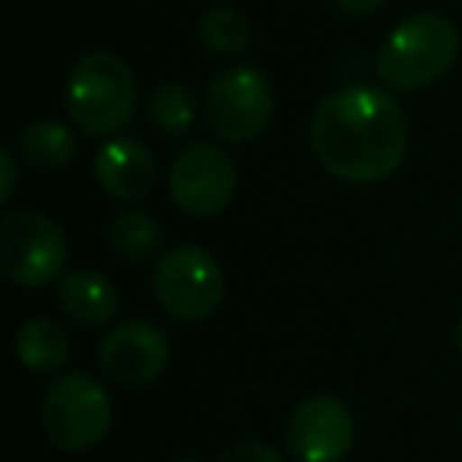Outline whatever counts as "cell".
<instances>
[{"label": "cell", "mask_w": 462, "mask_h": 462, "mask_svg": "<svg viewBox=\"0 0 462 462\" xmlns=\"http://www.w3.org/2000/svg\"><path fill=\"white\" fill-rule=\"evenodd\" d=\"M310 146L333 178L374 184L402 165L409 121L396 98L377 86H342L310 117Z\"/></svg>", "instance_id": "1"}, {"label": "cell", "mask_w": 462, "mask_h": 462, "mask_svg": "<svg viewBox=\"0 0 462 462\" xmlns=\"http://www.w3.org/2000/svg\"><path fill=\"white\" fill-rule=\"evenodd\" d=\"M459 58V32L440 14H415L402 20L377 54V73L390 89L418 92L447 77Z\"/></svg>", "instance_id": "2"}, {"label": "cell", "mask_w": 462, "mask_h": 462, "mask_svg": "<svg viewBox=\"0 0 462 462\" xmlns=\"http://www.w3.org/2000/svg\"><path fill=\"white\" fill-rule=\"evenodd\" d=\"M70 121L89 136H117L136 111V79L127 60L89 51L73 64L67 83Z\"/></svg>", "instance_id": "3"}, {"label": "cell", "mask_w": 462, "mask_h": 462, "mask_svg": "<svg viewBox=\"0 0 462 462\" xmlns=\"http://www.w3.org/2000/svg\"><path fill=\"white\" fill-rule=\"evenodd\" d=\"M0 273L20 289H45L67 276V235L39 209L0 218Z\"/></svg>", "instance_id": "4"}, {"label": "cell", "mask_w": 462, "mask_h": 462, "mask_svg": "<svg viewBox=\"0 0 462 462\" xmlns=\"http://www.w3.org/2000/svg\"><path fill=\"white\" fill-rule=\"evenodd\" d=\"M42 428L54 447L83 453L111 428V396L96 377L73 371L58 377L42 399Z\"/></svg>", "instance_id": "5"}, {"label": "cell", "mask_w": 462, "mask_h": 462, "mask_svg": "<svg viewBox=\"0 0 462 462\" xmlns=\"http://www.w3.org/2000/svg\"><path fill=\"white\" fill-rule=\"evenodd\" d=\"M152 289L171 320L199 323L216 314L225 298V276L209 251L193 245L171 247L159 257Z\"/></svg>", "instance_id": "6"}, {"label": "cell", "mask_w": 462, "mask_h": 462, "mask_svg": "<svg viewBox=\"0 0 462 462\" xmlns=\"http://www.w3.org/2000/svg\"><path fill=\"white\" fill-rule=\"evenodd\" d=\"M276 108V92L257 67H231L209 83L203 115L209 130L225 143H251L266 130Z\"/></svg>", "instance_id": "7"}, {"label": "cell", "mask_w": 462, "mask_h": 462, "mask_svg": "<svg viewBox=\"0 0 462 462\" xmlns=\"http://www.w3.org/2000/svg\"><path fill=\"white\" fill-rule=\"evenodd\" d=\"M238 187V171L225 149L212 143H193L168 171V190L180 212L193 218H212L228 209Z\"/></svg>", "instance_id": "8"}, {"label": "cell", "mask_w": 462, "mask_h": 462, "mask_svg": "<svg viewBox=\"0 0 462 462\" xmlns=\"http://www.w3.org/2000/svg\"><path fill=\"white\" fill-rule=\"evenodd\" d=\"M355 443V418L336 396H310L289 418V447L298 462H342Z\"/></svg>", "instance_id": "9"}, {"label": "cell", "mask_w": 462, "mask_h": 462, "mask_svg": "<svg viewBox=\"0 0 462 462\" xmlns=\"http://www.w3.org/2000/svg\"><path fill=\"white\" fill-rule=\"evenodd\" d=\"M171 342L146 320H127L108 329L98 346V365L111 380L127 386H146L168 367Z\"/></svg>", "instance_id": "10"}, {"label": "cell", "mask_w": 462, "mask_h": 462, "mask_svg": "<svg viewBox=\"0 0 462 462\" xmlns=\"http://www.w3.org/2000/svg\"><path fill=\"white\" fill-rule=\"evenodd\" d=\"M92 168H96L98 187L121 203H136V199L149 197L155 178H159V165H155L152 152L130 136H115L105 143L96 152Z\"/></svg>", "instance_id": "11"}, {"label": "cell", "mask_w": 462, "mask_h": 462, "mask_svg": "<svg viewBox=\"0 0 462 462\" xmlns=\"http://www.w3.org/2000/svg\"><path fill=\"white\" fill-rule=\"evenodd\" d=\"M58 304L77 327H105L121 310L117 289L96 270H70L58 285Z\"/></svg>", "instance_id": "12"}, {"label": "cell", "mask_w": 462, "mask_h": 462, "mask_svg": "<svg viewBox=\"0 0 462 462\" xmlns=\"http://www.w3.org/2000/svg\"><path fill=\"white\" fill-rule=\"evenodd\" d=\"M14 348H16V361L23 367L48 374V371H58L70 358V336L51 317H35V320L20 327Z\"/></svg>", "instance_id": "13"}, {"label": "cell", "mask_w": 462, "mask_h": 462, "mask_svg": "<svg viewBox=\"0 0 462 462\" xmlns=\"http://www.w3.org/2000/svg\"><path fill=\"white\" fill-rule=\"evenodd\" d=\"M77 134L60 121H32L20 134V152L39 171H54L77 159Z\"/></svg>", "instance_id": "14"}, {"label": "cell", "mask_w": 462, "mask_h": 462, "mask_svg": "<svg viewBox=\"0 0 462 462\" xmlns=\"http://www.w3.org/2000/svg\"><path fill=\"white\" fill-rule=\"evenodd\" d=\"M197 115H199L197 96H193L184 83H178V79L162 83L159 89L149 96V105H146L149 124H152L162 136H184L187 130L197 124Z\"/></svg>", "instance_id": "15"}, {"label": "cell", "mask_w": 462, "mask_h": 462, "mask_svg": "<svg viewBox=\"0 0 462 462\" xmlns=\"http://www.w3.org/2000/svg\"><path fill=\"white\" fill-rule=\"evenodd\" d=\"M108 245L117 257L143 263V260H152L155 254L162 251V228L152 216H146V212L127 209L111 222Z\"/></svg>", "instance_id": "16"}, {"label": "cell", "mask_w": 462, "mask_h": 462, "mask_svg": "<svg viewBox=\"0 0 462 462\" xmlns=\"http://www.w3.org/2000/svg\"><path fill=\"white\" fill-rule=\"evenodd\" d=\"M199 42H203L206 51L235 58V54L247 51V45H251V23L238 10L216 7L199 20Z\"/></svg>", "instance_id": "17"}, {"label": "cell", "mask_w": 462, "mask_h": 462, "mask_svg": "<svg viewBox=\"0 0 462 462\" xmlns=\"http://www.w3.org/2000/svg\"><path fill=\"white\" fill-rule=\"evenodd\" d=\"M218 462H285L279 449H273L263 440H241L228 449Z\"/></svg>", "instance_id": "18"}, {"label": "cell", "mask_w": 462, "mask_h": 462, "mask_svg": "<svg viewBox=\"0 0 462 462\" xmlns=\"http://www.w3.org/2000/svg\"><path fill=\"white\" fill-rule=\"evenodd\" d=\"M16 190V159H14V149H0V199L7 203Z\"/></svg>", "instance_id": "19"}, {"label": "cell", "mask_w": 462, "mask_h": 462, "mask_svg": "<svg viewBox=\"0 0 462 462\" xmlns=\"http://www.w3.org/2000/svg\"><path fill=\"white\" fill-rule=\"evenodd\" d=\"M333 4L348 16H367V14H374V10L383 7L386 0H333Z\"/></svg>", "instance_id": "20"}, {"label": "cell", "mask_w": 462, "mask_h": 462, "mask_svg": "<svg viewBox=\"0 0 462 462\" xmlns=\"http://www.w3.org/2000/svg\"><path fill=\"white\" fill-rule=\"evenodd\" d=\"M456 348H459V355H462V320H459V327H456Z\"/></svg>", "instance_id": "21"}]
</instances>
